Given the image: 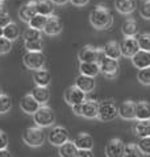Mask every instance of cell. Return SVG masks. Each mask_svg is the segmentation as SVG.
<instances>
[{
    "mask_svg": "<svg viewBox=\"0 0 150 157\" xmlns=\"http://www.w3.org/2000/svg\"><path fill=\"white\" fill-rule=\"evenodd\" d=\"M99 66H100V73L105 78L113 79V78L117 77V74H118V61L117 59L104 57L99 62Z\"/></svg>",
    "mask_w": 150,
    "mask_h": 157,
    "instance_id": "obj_8",
    "label": "cell"
},
{
    "mask_svg": "<svg viewBox=\"0 0 150 157\" xmlns=\"http://www.w3.org/2000/svg\"><path fill=\"white\" fill-rule=\"evenodd\" d=\"M121 32L125 37H134L138 33V24L134 19H126L121 28Z\"/></svg>",
    "mask_w": 150,
    "mask_h": 157,
    "instance_id": "obj_29",
    "label": "cell"
},
{
    "mask_svg": "<svg viewBox=\"0 0 150 157\" xmlns=\"http://www.w3.org/2000/svg\"><path fill=\"white\" fill-rule=\"evenodd\" d=\"M12 49V41L7 40L6 37H0V54H6L9 53Z\"/></svg>",
    "mask_w": 150,
    "mask_h": 157,
    "instance_id": "obj_39",
    "label": "cell"
},
{
    "mask_svg": "<svg viewBox=\"0 0 150 157\" xmlns=\"http://www.w3.org/2000/svg\"><path fill=\"white\" fill-rule=\"evenodd\" d=\"M46 20H47V17L46 16H42V15H39V13H36L32 19L29 20V28H33V29H37V30H43V28H45V25H46Z\"/></svg>",
    "mask_w": 150,
    "mask_h": 157,
    "instance_id": "obj_31",
    "label": "cell"
},
{
    "mask_svg": "<svg viewBox=\"0 0 150 157\" xmlns=\"http://www.w3.org/2000/svg\"><path fill=\"white\" fill-rule=\"evenodd\" d=\"M120 46H121V54L126 58H132L140 50L136 36L134 37H125L124 40H122V42L120 44Z\"/></svg>",
    "mask_w": 150,
    "mask_h": 157,
    "instance_id": "obj_12",
    "label": "cell"
},
{
    "mask_svg": "<svg viewBox=\"0 0 150 157\" xmlns=\"http://www.w3.org/2000/svg\"><path fill=\"white\" fill-rule=\"evenodd\" d=\"M55 4L51 0H36V11L37 13L49 17L54 13Z\"/></svg>",
    "mask_w": 150,
    "mask_h": 157,
    "instance_id": "obj_24",
    "label": "cell"
},
{
    "mask_svg": "<svg viewBox=\"0 0 150 157\" xmlns=\"http://www.w3.org/2000/svg\"><path fill=\"white\" fill-rule=\"evenodd\" d=\"M19 36H20V28H19V25L16 23H13V21H11L9 24L3 28V37H6L7 40L15 41L19 38Z\"/></svg>",
    "mask_w": 150,
    "mask_h": 157,
    "instance_id": "obj_28",
    "label": "cell"
},
{
    "mask_svg": "<svg viewBox=\"0 0 150 157\" xmlns=\"http://www.w3.org/2000/svg\"><path fill=\"white\" fill-rule=\"evenodd\" d=\"M73 108V112L77 116H82V103L81 104H74V106H71Z\"/></svg>",
    "mask_w": 150,
    "mask_h": 157,
    "instance_id": "obj_45",
    "label": "cell"
},
{
    "mask_svg": "<svg viewBox=\"0 0 150 157\" xmlns=\"http://www.w3.org/2000/svg\"><path fill=\"white\" fill-rule=\"evenodd\" d=\"M79 70H81V74H84V75L96 77L100 73V66L98 62H81Z\"/></svg>",
    "mask_w": 150,
    "mask_h": 157,
    "instance_id": "obj_27",
    "label": "cell"
},
{
    "mask_svg": "<svg viewBox=\"0 0 150 157\" xmlns=\"http://www.w3.org/2000/svg\"><path fill=\"white\" fill-rule=\"evenodd\" d=\"M65 100H66L67 104H70V106L81 104L86 100V93L82 91L78 86L74 85V86L69 87V89L65 91Z\"/></svg>",
    "mask_w": 150,
    "mask_h": 157,
    "instance_id": "obj_10",
    "label": "cell"
},
{
    "mask_svg": "<svg viewBox=\"0 0 150 157\" xmlns=\"http://www.w3.org/2000/svg\"><path fill=\"white\" fill-rule=\"evenodd\" d=\"M124 149L125 144L121 139H112L107 143L104 148L105 157H124Z\"/></svg>",
    "mask_w": 150,
    "mask_h": 157,
    "instance_id": "obj_9",
    "label": "cell"
},
{
    "mask_svg": "<svg viewBox=\"0 0 150 157\" xmlns=\"http://www.w3.org/2000/svg\"><path fill=\"white\" fill-rule=\"evenodd\" d=\"M39 106H41V104H39L30 94L24 95L20 100V108H21V111L26 115H33L34 112L39 108Z\"/></svg>",
    "mask_w": 150,
    "mask_h": 157,
    "instance_id": "obj_13",
    "label": "cell"
},
{
    "mask_svg": "<svg viewBox=\"0 0 150 157\" xmlns=\"http://www.w3.org/2000/svg\"><path fill=\"white\" fill-rule=\"evenodd\" d=\"M104 53V57L108 58H113V59H118L121 58V46L117 41H108L105 45L101 48Z\"/></svg>",
    "mask_w": 150,
    "mask_h": 157,
    "instance_id": "obj_19",
    "label": "cell"
},
{
    "mask_svg": "<svg viewBox=\"0 0 150 157\" xmlns=\"http://www.w3.org/2000/svg\"><path fill=\"white\" fill-rule=\"evenodd\" d=\"M23 140L28 147L38 148L43 145V143L46 140V135L43 132V128L34 125V127L25 129V132L23 133Z\"/></svg>",
    "mask_w": 150,
    "mask_h": 157,
    "instance_id": "obj_3",
    "label": "cell"
},
{
    "mask_svg": "<svg viewBox=\"0 0 150 157\" xmlns=\"http://www.w3.org/2000/svg\"><path fill=\"white\" fill-rule=\"evenodd\" d=\"M77 157H94L92 149H78Z\"/></svg>",
    "mask_w": 150,
    "mask_h": 157,
    "instance_id": "obj_43",
    "label": "cell"
},
{
    "mask_svg": "<svg viewBox=\"0 0 150 157\" xmlns=\"http://www.w3.org/2000/svg\"><path fill=\"white\" fill-rule=\"evenodd\" d=\"M30 95H32V97L42 106V104H46L47 102H49V99H50V90L47 89V86H36L32 90Z\"/></svg>",
    "mask_w": 150,
    "mask_h": 157,
    "instance_id": "obj_22",
    "label": "cell"
},
{
    "mask_svg": "<svg viewBox=\"0 0 150 157\" xmlns=\"http://www.w3.org/2000/svg\"><path fill=\"white\" fill-rule=\"evenodd\" d=\"M39 38H41V30L28 28L24 32V41H34V40H39Z\"/></svg>",
    "mask_w": 150,
    "mask_h": 157,
    "instance_id": "obj_37",
    "label": "cell"
},
{
    "mask_svg": "<svg viewBox=\"0 0 150 157\" xmlns=\"http://www.w3.org/2000/svg\"><path fill=\"white\" fill-rule=\"evenodd\" d=\"M118 116V106L111 99H104L99 103L98 117L100 121H111Z\"/></svg>",
    "mask_w": 150,
    "mask_h": 157,
    "instance_id": "obj_4",
    "label": "cell"
},
{
    "mask_svg": "<svg viewBox=\"0 0 150 157\" xmlns=\"http://www.w3.org/2000/svg\"><path fill=\"white\" fill-rule=\"evenodd\" d=\"M140 15L145 20H150V0H145V3L140 8Z\"/></svg>",
    "mask_w": 150,
    "mask_h": 157,
    "instance_id": "obj_40",
    "label": "cell"
},
{
    "mask_svg": "<svg viewBox=\"0 0 150 157\" xmlns=\"http://www.w3.org/2000/svg\"><path fill=\"white\" fill-rule=\"evenodd\" d=\"M33 121L37 127L49 128L55 123V114L53 111V108L46 106V104H42L33 114Z\"/></svg>",
    "mask_w": 150,
    "mask_h": 157,
    "instance_id": "obj_2",
    "label": "cell"
},
{
    "mask_svg": "<svg viewBox=\"0 0 150 157\" xmlns=\"http://www.w3.org/2000/svg\"><path fill=\"white\" fill-rule=\"evenodd\" d=\"M0 157H12V155H11V152L7 149H0Z\"/></svg>",
    "mask_w": 150,
    "mask_h": 157,
    "instance_id": "obj_46",
    "label": "cell"
},
{
    "mask_svg": "<svg viewBox=\"0 0 150 157\" xmlns=\"http://www.w3.org/2000/svg\"><path fill=\"white\" fill-rule=\"evenodd\" d=\"M8 147V135L0 129V149H6Z\"/></svg>",
    "mask_w": 150,
    "mask_h": 157,
    "instance_id": "obj_42",
    "label": "cell"
},
{
    "mask_svg": "<svg viewBox=\"0 0 150 157\" xmlns=\"http://www.w3.org/2000/svg\"><path fill=\"white\" fill-rule=\"evenodd\" d=\"M138 148L141 149L144 155H149L150 156V136H146V137H141L138 140Z\"/></svg>",
    "mask_w": 150,
    "mask_h": 157,
    "instance_id": "obj_38",
    "label": "cell"
},
{
    "mask_svg": "<svg viewBox=\"0 0 150 157\" xmlns=\"http://www.w3.org/2000/svg\"><path fill=\"white\" fill-rule=\"evenodd\" d=\"M136 120H150V103L145 100L136 103Z\"/></svg>",
    "mask_w": 150,
    "mask_h": 157,
    "instance_id": "obj_25",
    "label": "cell"
},
{
    "mask_svg": "<svg viewBox=\"0 0 150 157\" xmlns=\"http://www.w3.org/2000/svg\"><path fill=\"white\" fill-rule=\"evenodd\" d=\"M33 81L36 86H49L51 82V74L46 69H38L33 71Z\"/></svg>",
    "mask_w": 150,
    "mask_h": 157,
    "instance_id": "obj_23",
    "label": "cell"
},
{
    "mask_svg": "<svg viewBox=\"0 0 150 157\" xmlns=\"http://www.w3.org/2000/svg\"><path fill=\"white\" fill-rule=\"evenodd\" d=\"M11 16H9V13L6 11V12H3V13H0V27L2 28H4L6 25H8L11 23Z\"/></svg>",
    "mask_w": 150,
    "mask_h": 157,
    "instance_id": "obj_41",
    "label": "cell"
},
{
    "mask_svg": "<svg viewBox=\"0 0 150 157\" xmlns=\"http://www.w3.org/2000/svg\"><path fill=\"white\" fill-rule=\"evenodd\" d=\"M37 13L36 11V0H30V2L23 4L19 8V17L23 23H29V20Z\"/></svg>",
    "mask_w": 150,
    "mask_h": 157,
    "instance_id": "obj_16",
    "label": "cell"
},
{
    "mask_svg": "<svg viewBox=\"0 0 150 157\" xmlns=\"http://www.w3.org/2000/svg\"><path fill=\"white\" fill-rule=\"evenodd\" d=\"M12 108V99L9 95L2 94L0 95V115H4L9 112Z\"/></svg>",
    "mask_w": 150,
    "mask_h": 157,
    "instance_id": "obj_33",
    "label": "cell"
},
{
    "mask_svg": "<svg viewBox=\"0 0 150 157\" xmlns=\"http://www.w3.org/2000/svg\"><path fill=\"white\" fill-rule=\"evenodd\" d=\"M136 38H137V42H138V46L141 50L150 52V33L136 34Z\"/></svg>",
    "mask_w": 150,
    "mask_h": 157,
    "instance_id": "obj_34",
    "label": "cell"
},
{
    "mask_svg": "<svg viewBox=\"0 0 150 157\" xmlns=\"http://www.w3.org/2000/svg\"><path fill=\"white\" fill-rule=\"evenodd\" d=\"M90 23L96 30H105L108 29L113 23V17L111 12L103 4H98L90 15Z\"/></svg>",
    "mask_w": 150,
    "mask_h": 157,
    "instance_id": "obj_1",
    "label": "cell"
},
{
    "mask_svg": "<svg viewBox=\"0 0 150 157\" xmlns=\"http://www.w3.org/2000/svg\"><path fill=\"white\" fill-rule=\"evenodd\" d=\"M23 62L28 69L34 71L45 66L46 58L42 52H26L23 57Z\"/></svg>",
    "mask_w": 150,
    "mask_h": 157,
    "instance_id": "obj_6",
    "label": "cell"
},
{
    "mask_svg": "<svg viewBox=\"0 0 150 157\" xmlns=\"http://www.w3.org/2000/svg\"><path fill=\"white\" fill-rule=\"evenodd\" d=\"M137 79L141 85L150 86V66L145 69H140L137 73Z\"/></svg>",
    "mask_w": 150,
    "mask_h": 157,
    "instance_id": "obj_35",
    "label": "cell"
},
{
    "mask_svg": "<svg viewBox=\"0 0 150 157\" xmlns=\"http://www.w3.org/2000/svg\"><path fill=\"white\" fill-rule=\"evenodd\" d=\"M3 94V90H2V87H0V95H2Z\"/></svg>",
    "mask_w": 150,
    "mask_h": 157,
    "instance_id": "obj_50",
    "label": "cell"
},
{
    "mask_svg": "<svg viewBox=\"0 0 150 157\" xmlns=\"http://www.w3.org/2000/svg\"><path fill=\"white\" fill-rule=\"evenodd\" d=\"M51 2L54 3L55 6H63V4H66L69 0H51Z\"/></svg>",
    "mask_w": 150,
    "mask_h": 157,
    "instance_id": "obj_47",
    "label": "cell"
},
{
    "mask_svg": "<svg viewBox=\"0 0 150 157\" xmlns=\"http://www.w3.org/2000/svg\"><path fill=\"white\" fill-rule=\"evenodd\" d=\"M2 36H3V28L0 27V37H2Z\"/></svg>",
    "mask_w": 150,
    "mask_h": 157,
    "instance_id": "obj_49",
    "label": "cell"
},
{
    "mask_svg": "<svg viewBox=\"0 0 150 157\" xmlns=\"http://www.w3.org/2000/svg\"><path fill=\"white\" fill-rule=\"evenodd\" d=\"M69 2L75 7H84L90 3V0H69Z\"/></svg>",
    "mask_w": 150,
    "mask_h": 157,
    "instance_id": "obj_44",
    "label": "cell"
},
{
    "mask_svg": "<svg viewBox=\"0 0 150 157\" xmlns=\"http://www.w3.org/2000/svg\"><path fill=\"white\" fill-rule=\"evenodd\" d=\"M130 59H132V63H133V66L137 67L138 70H140V69L149 67L150 66V52L141 50L140 49Z\"/></svg>",
    "mask_w": 150,
    "mask_h": 157,
    "instance_id": "obj_18",
    "label": "cell"
},
{
    "mask_svg": "<svg viewBox=\"0 0 150 157\" xmlns=\"http://www.w3.org/2000/svg\"><path fill=\"white\" fill-rule=\"evenodd\" d=\"M145 155L141 152L137 144H125V149H124V157H144Z\"/></svg>",
    "mask_w": 150,
    "mask_h": 157,
    "instance_id": "obj_32",
    "label": "cell"
},
{
    "mask_svg": "<svg viewBox=\"0 0 150 157\" xmlns=\"http://www.w3.org/2000/svg\"><path fill=\"white\" fill-rule=\"evenodd\" d=\"M78 57L81 62H98L99 63L104 58V53H103V49H100V48L86 45L79 52Z\"/></svg>",
    "mask_w": 150,
    "mask_h": 157,
    "instance_id": "obj_5",
    "label": "cell"
},
{
    "mask_svg": "<svg viewBox=\"0 0 150 157\" xmlns=\"http://www.w3.org/2000/svg\"><path fill=\"white\" fill-rule=\"evenodd\" d=\"M62 29H63L62 20H61L58 16L51 15V16L47 17L46 25H45V28H43L42 32L45 34H47V36H57V34H59L62 32Z\"/></svg>",
    "mask_w": 150,
    "mask_h": 157,
    "instance_id": "obj_11",
    "label": "cell"
},
{
    "mask_svg": "<svg viewBox=\"0 0 150 157\" xmlns=\"http://www.w3.org/2000/svg\"><path fill=\"white\" fill-rule=\"evenodd\" d=\"M136 0H114V8L121 15H130L136 11Z\"/></svg>",
    "mask_w": 150,
    "mask_h": 157,
    "instance_id": "obj_21",
    "label": "cell"
},
{
    "mask_svg": "<svg viewBox=\"0 0 150 157\" xmlns=\"http://www.w3.org/2000/svg\"><path fill=\"white\" fill-rule=\"evenodd\" d=\"M98 110H99V102L88 99L82 103V116L86 117V119L98 117Z\"/></svg>",
    "mask_w": 150,
    "mask_h": 157,
    "instance_id": "obj_17",
    "label": "cell"
},
{
    "mask_svg": "<svg viewBox=\"0 0 150 157\" xmlns=\"http://www.w3.org/2000/svg\"><path fill=\"white\" fill-rule=\"evenodd\" d=\"M3 2H6V0H0V3H3Z\"/></svg>",
    "mask_w": 150,
    "mask_h": 157,
    "instance_id": "obj_51",
    "label": "cell"
},
{
    "mask_svg": "<svg viewBox=\"0 0 150 157\" xmlns=\"http://www.w3.org/2000/svg\"><path fill=\"white\" fill-rule=\"evenodd\" d=\"M133 131L138 139L150 136V120H136Z\"/></svg>",
    "mask_w": 150,
    "mask_h": 157,
    "instance_id": "obj_26",
    "label": "cell"
},
{
    "mask_svg": "<svg viewBox=\"0 0 150 157\" xmlns=\"http://www.w3.org/2000/svg\"><path fill=\"white\" fill-rule=\"evenodd\" d=\"M75 86H78L82 91H84L86 94L92 93L96 87V82H95V77H90V75H84V74H79L75 79Z\"/></svg>",
    "mask_w": 150,
    "mask_h": 157,
    "instance_id": "obj_15",
    "label": "cell"
},
{
    "mask_svg": "<svg viewBox=\"0 0 150 157\" xmlns=\"http://www.w3.org/2000/svg\"><path fill=\"white\" fill-rule=\"evenodd\" d=\"M58 152H59L61 157H77L78 148L75 147L74 141L67 140L66 143H63L62 145L58 147Z\"/></svg>",
    "mask_w": 150,
    "mask_h": 157,
    "instance_id": "obj_30",
    "label": "cell"
},
{
    "mask_svg": "<svg viewBox=\"0 0 150 157\" xmlns=\"http://www.w3.org/2000/svg\"><path fill=\"white\" fill-rule=\"evenodd\" d=\"M73 141L78 149H92L94 148V137L86 132L78 133Z\"/></svg>",
    "mask_w": 150,
    "mask_h": 157,
    "instance_id": "obj_20",
    "label": "cell"
},
{
    "mask_svg": "<svg viewBox=\"0 0 150 157\" xmlns=\"http://www.w3.org/2000/svg\"><path fill=\"white\" fill-rule=\"evenodd\" d=\"M47 140H49L51 145L59 147V145H62L63 143L70 140V133L62 125H55V127H53L50 132L47 133Z\"/></svg>",
    "mask_w": 150,
    "mask_h": 157,
    "instance_id": "obj_7",
    "label": "cell"
},
{
    "mask_svg": "<svg viewBox=\"0 0 150 157\" xmlns=\"http://www.w3.org/2000/svg\"><path fill=\"white\" fill-rule=\"evenodd\" d=\"M3 12H6V8H4L3 3H0V13H3Z\"/></svg>",
    "mask_w": 150,
    "mask_h": 157,
    "instance_id": "obj_48",
    "label": "cell"
},
{
    "mask_svg": "<svg viewBox=\"0 0 150 157\" xmlns=\"http://www.w3.org/2000/svg\"><path fill=\"white\" fill-rule=\"evenodd\" d=\"M42 38L34 41H24V46L26 52H42Z\"/></svg>",
    "mask_w": 150,
    "mask_h": 157,
    "instance_id": "obj_36",
    "label": "cell"
},
{
    "mask_svg": "<svg viewBox=\"0 0 150 157\" xmlns=\"http://www.w3.org/2000/svg\"><path fill=\"white\" fill-rule=\"evenodd\" d=\"M118 116L124 120L136 119V103L133 100H125L118 106Z\"/></svg>",
    "mask_w": 150,
    "mask_h": 157,
    "instance_id": "obj_14",
    "label": "cell"
}]
</instances>
